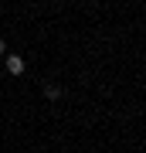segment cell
Segmentation results:
<instances>
[{
	"label": "cell",
	"instance_id": "obj_1",
	"mask_svg": "<svg viewBox=\"0 0 146 153\" xmlns=\"http://www.w3.org/2000/svg\"><path fill=\"white\" fill-rule=\"evenodd\" d=\"M27 71V61L21 55H7V75H24Z\"/></svg>",
	"mask_w": 146,
	"mask_h": 153
},
{
	"label": "cell",
	"instance_id": "obj_2",
	"mask_svg": "<svg viewBox=\"0 0 146 153\" xmlns=\"http://www.w3.org/2000/svg\"><path fill=\"white\" fill-rule=\"evenodd\" d=\"M41 95L48 99V102H58V99L65 95V88H61L58 82H44V85H41Z\"/></svg>",
	"mask_w": 146,
	"mask_h": 153
},
{
	"label": "cell",
	"instance_id": "obj_3",
	"mask_svg": "<svg viewBox=\"0 0 146 153\" xmlns=\"http://www.w3.org/2000/svg\"><path fill=\"white\" fill-rule=\"evenodd\" d=\"M0 55H7V41H0Z\"/></svg>",
	"mask_w": 146,
	"mask_h": 153
}]
</instances>
